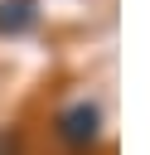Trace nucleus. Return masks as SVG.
<instances>
[{"mask_svg": "<svg viewBox=\"0 0 150 155\" xmlns=\"http://www.w3.org/2000/svg\"><path fill=\"white\" fill-rule=\"evenodd\" d=\"M34 24V0H5L0 5V29H29Z\"/></svg>", "mask_w": 150, "mask_h": 155, "instance_id": "2", "label": "nucleus"}, {"mask_svg": "<svg viewBox=\"0 0 150 155\" xmlns=\"http://www.w3.org/2000/svg\"><path fill=\"white\" fill-rule=\"evenodd\" d=\"M97 121H102V116H97V107L77 102L73 111H63V121H58V126H63V140L82 145V140H92V136H97Z\"/></svg>", "mask_w": 150, "mask_h": 155, "instance_id": "1", "label": "nucleus"}]
</instances>
